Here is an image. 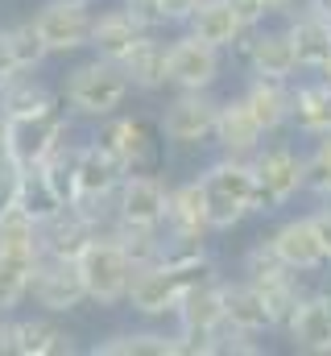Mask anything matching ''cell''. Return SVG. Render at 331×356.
<instances>
[{
    "mask_svg": "<svg viewBox=\"0 0 331 356\" xmlns=\"http://www.w3.org/2000/svg\"><path fill=\"white\" fill-rule=\"evenodd\" d=\"M133 95V83L124 75L120 63H108L99 54L75 63L67 75H63V104L71 112V120H104L112 112H120Z\"/></svg>",
    "mask_w": 331,
    "mask_h": 356,
    "instance_id": "cell-1",
    "label": "cell"
},
{
    "mask_svg": "<svg viewBox=\"0 0 331 356\" xmlns=\"http://www.w3.org/2000/svg\"><path fill=\"white\" fill-rule=\"evenodd\" d=\"M203 195H207V220L211 232H232L241 228L248 216H257V175H252V158H228L216 154V162H207L199 170Z\"/></svg>",
    "mask_w": 331,
    "mask_h": 356,
    "instance_id": "cell-2",
    "label": "cell"
},
{
    "mask_svg": "<svg viewBox=\"0 0 331 356\" xmlns=\"http://www.w3.org/2000/svg\"><path fill=\"white\" fill-rule=\"evenodd\" d=\"M178 356H216V332L224 327V273L182 290L174 307Z\"/></svg>",
    "mask_w": 331,
    "mask_h": 356,
    "instance_id": "cell-3",
    "label": "cell"
},
{
    "mask_svg": "<svg viewBox=\"0 0 331 356\" xmlns=\"http://www.w3.org/2000/svg\"><path fill=\"white\" fill-rule=\"evenodd\" d=\"M257 175V216H273L290 207L298 195H307V154L290 141L265 137V145L252 154Z\"/></svg>",
    "mask_w": 331,
    "mask_h": 356,
    "instance_id": "cell-4",
    "label": "cell"
},
{
    "mask_svg": "<svg viewBox=\"0 0 331 356\" xmlns=\"http://www.w3.org/2000/svg\"><path fill=\"white\" fill-rule=\"evenodd\" d=\"M67 137H75V124H71V112L67 108L42 112V116H4L0 154L17 170H29V166H42Z\"/></svg>",
    "mask_w": 331,
    "mask_h": 356,
    "instance_id": "cell-5",
    "label": "cell"
},
{
    "mask_svg": "<svg viewBox=\"0 0 331 356\" xmlns=\"http://www.w3.org/2000/svg\"><path fill=\"white\" fill-rule=\"evenodd\" d=\"M75 266H79L87 302H95V307H120L124 302L129 282H133V261L124 257V249L116 245L112 232H95L75 257Z\"/></svg>",
    "mask_w": 331,
    "mask_h": 356,
    "instance_id": "cell-6",
    "label": "cell"
},
{
    "mask_svg": "<svg viewBox=\"0 0 331 356\" xmlns=\"http://www.w3.org/2000/svg\"><path fill=\"white\" fill-rule=\"evenodd\" d=\"M216 112H220V95L216 91H174L166 99L158 129L170 145L178 149H199L211 145L216 133Z\"/></svg>",
    "mask_w": 331,
    "mask_h": 356,
    "instance_id": "cell-7",
    "label": "cell"
},
{
    "mask_svg": "<svg viewBox=\"0 0 331 356\" xmlns=\"http://www.w3.org/2000/svg\"><path fill=\"white\" fill-rule=\"evenodd\" d=\"M224 75V50L191 38L186 29L166 46V88L174 91H211Z\"/></svg>",
    "mask_w": 331,
    "mask_h": 356,
    "instance_id": "cell-8",
    "label": "cell"
},
{
    "mask_svg": "<svg viewBox=\"0 0 331 356\" xmlns=\"http://www.w3.org/2000/svg\"><path fill=\"white\" fill-rule=\"evenodd\" d=\"M228 54H236V63L245 67L248 75L286 79V83L302 75V67H298V50H294L286 25H282V29H261V25H257V29H245V38H241Z\"/></svg>",
    "mask_w": 331,
    "mask_h": 356,
    "instance_id": "cell-9",
    "label": "cell"
},
{
    "mask_svg": "<svg viewBox=\"0 0 331 356\" xmlns=\"http://www.w3.org/2000/svg\"><path fill=\"white\" fill-rule=\"evenodd\" d=\"M162 232H166V245H207L216 236L211 220H207V195H203L199 178H186L178 186H170Z\"/></svg>",
    "mask_w": 331,
    "mask_h": 356,
    "instance_id": "cell-10",
    "label": "cell"
},
{
    "mask_svg": "<svg viewBox=\"0 0 331 356\" xmlns=\"http://www.w3.org/2000/svg\"><path fill=\"white\" fill-rule=\"evenodd\" d=\"M29 298L46 315H71V311H79L83 302H87L79 266L63 261V257H38L33 282H29Z\"/></svg>",
    "mask_w": 331,
    "mask_h": 356,
    "instance_id": "cell-11",
    "label": "cell"
},
{
    "mask_svg": "<svg viewBox=\"0 0 331 356\" xmlns=\"http://www.w3.org/2000/svg\"><path fill=\"white\" fill-rule=\"evenodd\" d=\"M33 25L54 54H79L87 50V38H91V4H71V0H46L38 13H33Z\"/></svg>",
    "mask_w": 331,
    "mask_h": 356,
    "instance_id": "cell-12",
    "label": "cell"
},
{
    "mask_svg": "<svg viewBox=\"0 0 331 356\" xmlns=\"http://www.w3.org/2000/svg\"><path fill=\"white\" fill-rule=\"evenodd\" d=\"M170 182L154 170H129L116 186V220L141 224V228H162Z\"/></svg>",
    "mask_w": 331,
    "mask_h": 356,
    "instance_id": "cell-13",
    "label": "cell"
},
{
    "mask_svg": "<svg viewBox=\"0 0 331 356\" xmlns=\"http://www.w3.org/2000/svg\"><path fill=\"white\" fill-rule=\"evenodd\" d=\"M95 141L108 145L124 162V170H150L158 162V137L150 133V124L141 116H124V112L104 116L95 129Z\"/></svg>",
    "mask_w": 331,
    "mask_h": 356,
    "instance_id": "cell-14",
    "label": "cell"
},
{
    "mask_svg": "<svg viewBox=\"0 0 331 356\" xmlns=\"http://www.w3.org/2000/svg\"><path fill=\"white\" fill-rule=\"evenodd\" d=\"M8 353L13 356H71L75 336L54 323V315H8Z\"/></svg>",
    "mask_w": 331,
    "mask_h": 356,
    "instance_id": "cell-15",
    "label": "cell"
},
{
    "mask_svg": "<svg viewBox=\"0 0 331 356\" xmlns=\"http://www.w3.org/2000/svg\"><path fill=\"white\" fill-rule=\"evenodd\" d=\"M282 332L298 353L331 356V290H307Z\"/></svg>",
    "mask_w": 331,
    "mask_h": 356,
    "instance_id": "cell-16",
    "label": "cell"
},
{
    "mask_svg": "<svg viewBox=\"0 0 331 356\" xmlns=\"http://www.w3.org/2000/svg\"><path fill=\"white\" fill-rule=\"evenodd\" d=\"M211 145H216V154H228V158H252V154L265 145V129H261L257 116L248 112L245 95H224V99H220Z\"/></svg>",
    "mask_w": 331,
    "mask_h": 356,
    "instance_id": "cell-17",
    "label": "cell"
},
{
    "mask_svg": "<svg viewBox=\"0 0 331 356\" xmlns=\"http://www.w3.org/2000/svg\"><path fill=\"white\" fill-rule=\"evenodd\" d=\"M269 245H273V253L282 257V266H290L294 273H319V269H328V253H323V245H319V236H315V224L307 220V211L302 216H290V220H282L269 236H265Z\"/></svg>",
    "mask_w": 331,
    "mask_h": 356,
    "instance_id": "cell-18",
    "label": "cell"
},
{
    "mask_svg": "<svg viewBox=\"0 0 331 356\" xmlns=\"http://www.w3.org/2000/svg\"><path fill=\"white\" fill-rule=\"evenodd\" d=\"M145 33H150V29H145L124 4H116V8H99V13H91V38H87V50L99 54V58H108V63H124V54H129Z\"/></svg>",
    "mask_w": 331,
    "mask_h": 356,
    "instance_id": "cell-19",
    "label": "cell"
},
{
    "mask_svg": "<svg viewBox=\"0 0 331 356\" xmlns=\"http://www.w3.org/2000/svg\"><path fill=\"white\" fill-rule=\"evenodd\" d=\"M290 129L302 137L331 133V83H323L315 71L290 79Z\"/></svg>",
    "mask_w": 331,
    "mask_h": 356,
    "instance_id": "cell-20",
    "label": "cell"
},
{
    "mask_svg": "<svg viewBox=\"0 0 331 356\" xmlns=\"http://www.w3.org/2000/svg\"><path fill=\"white\" fill-rule=\"evenodd\" d=\"M224 323L236 327V332H248V336L277 332L273 315L265 307V294L252 282H245V277H224Z\"/></svg>",
    "mask_w": 331,
    "mask_h": 356,
    "instance_id": "cell-21",
    "label": "cell"
},
{
    "mask_svg": "<svg viewBox=\"0 0 331 356\" xmlns=\"http://www.w3.org/2000/svg\"><path fill=\"white\" fill-rule=\"evenodd\" d=\"M286 33L298 50V67L302 71H319L331 58V21L319 17L315 8H290L286 13Z\"/></svg>",
    "mask_w": 331,
    "mask_h": 356,
    "instance_id": "cell-22",
    "label": "cell"
},
{
    "mask_svg": "<svg viewBox=\"0 0 331 356\" xmlns=\"http://www.w3.org/2000/svg\"><path fill=\"white\" fill-rule=\"evenodd\" d=\"M241 95H245L248 112L257 116V124L265 129V137H277L282 129H290V83L286 79L248 75Z\"/></svg>",
    "mask_w": 331,
    "mask_h": 356,
    "instance_id": "cell-23",
    "label": "cell"
},
{
    "mask_svg": "<svg viewBox=\"0 0 331 356\" xmlns=\"http://www.w3.org/2000/svg\"><path fill=\"white\" fill-rule=\"evenodd\" d=\"M191 38H199V42H207V46H216V50H232L241 38H245V25H241V17L232 13V4L228 0H199V8L186 17V25H182Z\"/></svg>",
    "mask_w": 331,
    "mask_h": 356,
    "instance_id": "cell-24",
    "label": "cell"
},
{
    "mask_svg": "<svg viewBox=\"0 0 331 356\" xmlns=\"http://www.w3.org/2000/svg\"><path fill=\"white\" fill-rule=\"evenodd\" d=\"M166 42L162 29H150L129 54H124V75H129V83H133V91H141V95H158V91H166Z\"/></svg>",
    "mask_w": 331,
    "mask_h": 356,
    "instance_id": "cell-25",
    "label": "cell"
},
{
    "mask_svg": "<svg viewBox=\"0 0 331 356\" xmlns=\"http://www.w3.org/2000/svg\"><path fill=\"white\" fill-rule=\"evenodd\" d=\"M91 236H95V228H91L83 216H75L71 207H63L54 220L38 224V257H63V261H75Z\"/></svg>",
    "mask_w": 331,
    "mask_h": 356,
    "instance_id": "cell-26",
    "label": "cell"
},
{
    "mask_svg": "<svg viewBox=\"0 0 331 356\" xmlns=\"http://www.w3.org/2000/svg\"><path fill=\"white\" fill-rule=\"evenodd\" d=\"M0 58H4V67H8L13 75H21V71H42V67H46L50 50H46V42H42L33 17H29V21L0 25Z\"/></svg>",
    "mask_w": 331,
    "mask_h": 356,
    "instance_id": "cell-27",
    "label": "cell"
},
{
    "mask_svg": "<svg viewBox=\"0 0 331 356\" xmlns=\"http://www.w3.org/2000/svg\"><path fill=\"white\" fill-rule=\"evenodd\" d=\"M91 356H178V332H154V327H129L95 340Z\"/></svg>",
    "mask_w": 331,
    "mask_h": 356,
    "instance_id": "cell-28",
    "label": "cell"
},
{
    "mask_svg": "<svg viewBox=\"0 0 331 356\" xmlns=\"http://www.w3.org/2000/svg\"><path fill=\"white\" fill-rule=\"evenodd\" d=\"M54 108H58V95L38 79V71L8 75L0 83V116H42Z\"/></svg>",
    "mask_w": 331,
    "mask_h": 356,
    "instance_id": "cell-29",
    "label": "cell"
},
{
    "mask_svg": "<svg viewBox=\"0 0 331 356\" xmlns=\"http://www.w3.org/2000/svg\"><path fill=\"white\" fill-rule=\"evenodd\" d=\"M13 203L17 207H25L38 224H46V220H54L67 203H63V195L54 191V182L50 175L42 170V166H29V170H17V186H13Z\"/></svg>",
    "mask_w": 331,
    "mask_h": 356,
    "instance_id": "cell-30",
    "label": "cell"
},
{
    "mask_svg": "<svg viewBox=\"0 0 331 356\" xmlns=\"http://www.w3.org/2000/svg\"><path fill=\"white\" fill-rule=\"evenodd\" d=\"M38 253H13L0 249V315H13L29 302V282H33Z\"/></svg>",
    "mask_w": 331,
    "mask_h": 356,
    "instance_id": "cell-31",
    "label": "cell"
},
{
    "mask_svg": "<svg viewBox=\"0 0 331 356\" xmlns=\"http://www.w3.org/2000/svg\"><path fill=\"white\" fill-rule=\"evenodd\" d=\"M116 236V245L124 249V257L133 261V269L158 266L166 257V232L162 228H141V224H124V220H112L108 228Z\"/></svg>",
    "mask_w": 331,
    "mask_h": 356,
    "instance_id": "cell-32",
    "label": "cell"
},
{
    "mask_svg": "<svg viewBox=\"0 0 331 356\" xmlns=\"http://www.w3.org/2000/svg\"><path fill=\"white\" fill-rule=\"evenodd\" d=\"M0 249L38 253V220L25 207H17V203H4L0 207Z\"/></svg>",
    "mask_w": 331,
    "mask_h": 356,
    "instance_id": "cell-33",
    "label": "cell"
},
{
    "mask_svg": "<svg viewBox=\"0 0 331 356\" xmlns=\"http://www.w3.org/2000/svg\"><path fill=\"white\" fill-rule=\"evenodd\" d=\"M311 149H307V195L319 203V199H331V133H319V137H307Z\"/></svg>",
    "mask_w": 331,
    "mask_h": 356,
    "instance_id": "cell-34",
    "label": "cell"
},
{
    "mask_svg": "<svg viewBox=\"0 0 331 356\" xmlns=\"http://www.w3.org/2000/svg\"><path fill=\"white\" fill-rule=\"evenodd\" d=\"M307 220L315 224V236H319V245H323V253H328V266H331V199H319V203L307 211Z\"/></svg>",
    "mask_w": 331,
    "mask_h": 356,
    "instance_id": "cell-35",
    "label": "cell"
},
{
    "mask_svg": "<svg viewBox=\"0 0 331 356\" xmlns=\"http://www.w3.org/2000/svg\"><path fill=\"white\" fill-rule=\"evenodd\" d=\"M158 8H162V25L166 29H182L186 17L199 8V0H158Z\"/></svg>",
    "mask_w": 331,
    "mask_h": 356,
    "instance_id": "cell-36",
    "label": "cell"
},
{
    "mask_svg": "<svg viewBox=\"0 0 331 356\" xmlns=\"http://www.w3.org/2000/svg\"><path fill=\"white\" fill-rule=\"evenodd\" d=\"M145 29H166L162 25V8H158V0H120Z\"/></svg>",
    "mask_w": 331,
    "mask_h": 356,
    "instance_id": "cell-37",
    "label": "cell"
},
{
    "mask_svg": "<svg viewBox=\"0 0 331 356\" xmlns=\"http://www.w3.org/2000/svg\"><path fill=\"white\" fill-rule=\"evenodd\" d=\"M228 4H232V13L241 17V25H245V29L265 25V17H269V8H265L261 0H228Z\"/></svg>",
    "mask_w": 331,
    "mask_h": 356,
    "instance_id": "cell-38",
    "label": "cell"
},
{
    "mask_svg": "<svg viewBox=\"0 0 331 356\" xmlns=\"http://www.w3.org/2000/svg\"><path fill=\"white\" fill-rule=\"evenodd\" d=\"M261 4L269 8V17H273V13H282V17H286V13H290V8H294L298 0H261Z\"/></svg>",
    "mask_w": 331,
    "mask_h": 356,
    "instance_id": "cell-39",
    "label": "cell"
},
{
    "mask_svg": "<svg viewBox=\"0 0 331 356\" xmlns=\"http://www.w3.org/2000/svg\"><path fill=\"white\" fill-rule=\"evenodd\" d=\"M302 4H307V8H315L319 17H328V21H331V0H302Z\"/></svg>",
    "mask_w": 331,
    "mask_h": 356,
    "instance_id": "cell-40",
    "label": "cell"
},
{
    "mask_svg": "<svg viewBox=\"0 0 331 356\" xmlns=\"http://www.w3.org/2000/svg\"><path fill=\"white\" fill-rule=\"evenodd\" d=\"M315 75H319L323 83H331V58H328V63H323V67H319V71H315Z\"/></svg>",
    "mask_w": 331,
    "mask_h": 356,
    "instance_id": "cell-41",
    "label": "cell"
},
{
    "mask_svg": "<svg viewBox=\"0 0 331 356\" xmlns=\"http://www.w3.org/2000/svg\"><path fill=\"white\" fill-rule=\"evenodd\" d=\"M71 4H95V0H71Z\"/></svg>",
    "mask_w": 331,
    "mask_h": 356,
    "instance_id": "cell-42",
    "label": "cell"
},
{
    "mask_svg": "<svg viewBox=\"0 0 331 356\" xmlns=\"http://www.w3.org/2000/svg\"><path fill=\"white\" fill-rule=\"evenodd\" d=\"M0 319H4V315H0Z\"/></svg>",
    "mask_w": 331,
    "mask_h": 356,
    "instance_id": "cell-43",
    "label": "cell"
}]
</instances>
